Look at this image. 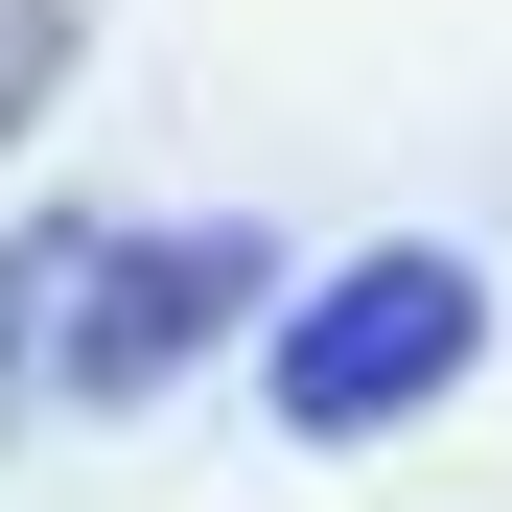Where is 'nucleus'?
I'll return each mask as SVG.
<instances>
[{
  "label": "nucleus",
  "mask_w": 512,
  "mask_h": 512,
  "mask_svg": "<svg viewBox=\"0 0 512 512\" xmlns=\"http://www.w3.org/2000/svg\"><path fill=\"white\" fill-rule=\"evenodd\" d=\"M466 350H489V280L466 256H350L326 303H280V419L303 443H373V419H419Z\"/></svg>",
  "instance_id": "f257e3e1"
},
{
  "label": "nucleus",
  "mask_w": 512,
  "mask_h": 512,
  "mask_svg": "<svg viewBox=\"0 0 512 512\" xmlns=\"http://www.w3.org/2000/svg\"><path fill=\"white\" fill-rule=\"evenodd\" d=\"M256 303V256L233 233H163V256H70V396H140L187 326H233Z\"/></svg>",
  "instance_id": "f03ea898"
},
{
  "label": "nucleus",
  "mask_w": 512,
  "mask_h": 512,
  "mask_svg": "<svg viewBox=\"0 0 512 512\" xmlns=\"http://www.w3.org/2000/svg\"><path fill=\"white\" fill-rule=\"evenodd\" d=\"M47 94H70V0H0V140H24Z\"/></svg>",
  "instance_id": "7ed1b4c3"
}]
</instances>
